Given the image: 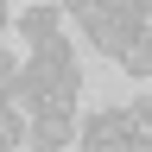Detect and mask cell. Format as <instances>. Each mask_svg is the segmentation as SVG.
<instances>
[{"mask_svg":"<svg viewBox=\"0 0 152 152\" xmlns=\"http://www.w3.org/2000/svg\"><path fill=\"white\" fill-rule=\"evenodd\" d=\"M76 89H83V70H76L70 38L26 57V108L32 114H70L76 121Z\"/></svg>","mask_w":152,"mask_h":152,"instance_id":"obj_1","label":"cell"},{"mask_svg":"<svg viewBox=\"0 0 152 152\" xmlns=\"http://www.w3.org/2000/svg\"><path fill=\"white\" fill-rule=\"evenodd\" d=\"M133 140V114L127 108H95L83 114V152H114V146H127Z\"/></svg>","mask_w":152,"mask_h":152,"instance_id":"obj_2","label":"cell"},{"mask_svg":"<svg viewBox=\"0 0 152 152\" xmlns=\"http://www.w3.org/2000/svg\"><path fill=\"white\" fill-rule=\"evenodd\" d=\"M64 7H19L13 13V32H26V45L32 51H45V45H57V38H64Z\"/></svg>","mask_w":152,"mask_h":152,"instance_id":"obj_3","label":"cell"},{"mask_svg":"<svg viewBox=\"0 0 152 152\" xmlns=\"http://www.w3.org/2000/svg\"><path fill=\"white\" fill-rule=\"evenodd\" d=\"M127 114H133V133H146V140H152V95H140V102H127Z\"/></svg>","mask_w":152,"mask_h":152,"instance_id":"obj_4","label":"cell"},{"mask_svg":"<svg viewBox=\"0 0 152 152\" xmlns=\"http://www.w3.org/2000/svg\"><path fill=\"white\" fill-rule=\"evenodd\" d=\"M114 152H133V140H127V146H114Z\"/></svg>","mask_w":152,"mask_h":152,"instance_id":"obj_5","label":"cell"}]
</instances>
